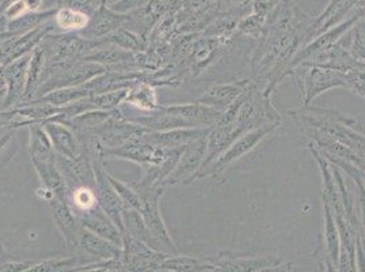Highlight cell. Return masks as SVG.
Here are the masks:
<instances>
[{"label": "cell", "instance_id": "cell-32", "mask_svg": "<svg viewBox=\"0 0 365 272\" xmlns=\"http://www.w3.org/2000/svg\"><path fill=\"white\" fill-rule=\"evenodd\" d=\"M98 206V197L96 188L81 185L70 192V207L74 212L89 211Z\"/></svg>", "mask_w": 365, "mask_h": 272}, {"label": "cell", "instance_id": "cell-37", "mask_svg": "<svg viewBox=\"0 0 365 272\" xmlns=\"http://www.w3.org/2000/svg\"><path fill=\"white\" fill-rule=\"evenodd\" d=\"M215 0H182L179 10L176 14L179 16H188L192 13L200 11L203 9H207L209 6H212Z\"/></svg>", "mask_w": 365, "mask_h": 272}, {"label": "cell", "instance_id": "cell-11", "mask_svg": "<svg viewBox=\"0 0 365 272\" xmlns=\"http://www.w3.org/2000/svg\"><path fill=\"white\" fill-rule=\"evenodd\" d=\"M31 59V53H29L16 61H11L3 68L7 94L1 106V110L13 109V106L18 105V103L24 100Z\"/></svg>", "mask_w": 365, "mask_h": 272}, {"label": "cell", "instance_id": "cell-48", "mask_svg": "<svg viewBox=\"0 0 365 272\" xmlns=\"http://www.w3.org/2000/svg\"><path fill=\"white\" fill-rule=\"evenodd\" d=\"M119 1H120V0H104L103 3H106L108 7H112V6H115L116 3H119Z\"/></svg>", "mask_w": 365, "mask_h": 272}, {"label": "cell", "instance_id": "cell-20", "mask_svg": "<svg viewBox=\"0 0 365 272\" xmlns=\"http://www.w3.org/2000/svg\"><path fill=\"white\" fill-rule=\"evenodd\" d=\"M46 67V56L44 46L41 43L36 46L31 52V63H29V70H28V80H26V90L24 95V103H28L29 100H34L37 90L41 85L43 76Z\"/></svg>", "mask_w": 365, "mask_h": 272}, {"label": "cell", "instance_id": "cell-45", "mask_svg": "<svg viewBox=\"0 0 365 272\" xmlns=\"http://www.w3.org/2000/svg\"><path fill=\"white\" fill-rule=\"evenodd\" d=\"M104 0H83V6L86 7V10H91V13L103 3ZM83 7V10H85Z\"/></svg>", "mask_w": 365, "mask_h": 272}, {"label": "cell", "instance_id": "cell-38", "mask_svg": "<svg viewBox=\"0 0 365 272\" xmlns=\"http://www.w3.org/2000/svg\"><path fill=\"white\" fill-rule=\"evenodd\" d=\"M22 125H28V122L16 117L11 109L0 110V132L7 128H19Z\"/></svg>", "mask_w": 365, "mask_h": 272}, {"label": "cell", "instance_id": "cell-14", "mask_svg": "<svg viewBox=\"0 0 365 272\" xmlns=\"http://www.w3.org/2000/svg\"><path fill=\"white\" fill-rule=\"evenodd\" d=\"M74 214L81 226L91 230V233L123 248L122 231L110 221L107 214L103 211L100 204L89 211L74 212Z\"/></svg>", "mask_w": 365, "mask_h": 272}, {"label": "cell", "instance_id": "cell-12", "mask_svg": "<svg viewBox=\"0 0 365 272\" xmlns=\"http://www.w3.org/2000/svg\"><path fill=\"white\" fill-rule=\"evenodd\" d=\"M76 255L96 258V261H120L123 255L122 246L115 245L113 242L91 233L85 227H79L78 241H76Z\"/></svg>", "mask_w": 365, "mask_h": 272}, {"label": "cell", "instance_id": "cell-21", "mask_svg": "<svg viewBox=\"0 0 365 272\" xmlns=\"http://www.w3.org/2000/svg\"><path fill=\"white\" fill-rule=\"evenodd\" d=\"M29 134H31L29 152H31V159L44 161V162H55L56 152L53 150L49 136L46 135L43 122L31 124Z\"/></svg>", "mask_w": 365, "mask_h": 272}, {"label": "cell", "instance_id": "cell-31", "mask_svg": "<svg viewBox=\"0 0 365 272\" xmlns=\"http://www.w3.org/2000/svg\"><path fill=\"white\" fill-rule=\"evenodd\" d=\"M344 40L351 58L365 63V16L344 36Z\"/></svg>", "mask_w": 365, "mask_h": 272}, {"label": "cell", "instance_id": "cell-23", "mask_svg": "<svg viewBox=\"0 0 365 272\" xmlns=\"http://www.w3.org/2000/svg\"><path fill=\"white\" fill-rule=\"evenodd\" d=\"M53 21L58 28L67 33H76V31H83L89 21L91 16L88 11L74 7V6H64L58 9L56 14L53 16Z\"/></svg>", "mask_w": 365, "mask_h": 272}, {"label": "cell", "instance_id": "cell-39", "mask_svg": "<svg viewBox=\"0 0 365 272\" xmlns=\"http://www.w3.org/2000/svg\"><path fill=\"white\" fill-rule=\"evenodd\" d=\"M148 1L149 0H120L119 3H116L115 6H112L109 9H112L116 13H120V14H130V13H134L139 9L145 7L148 4Z\"/></svg>", "mask_w": 365, "mask_h": 272}, {"label": "cell", "instance_id": "cell-26", "mask_svg": "<svg viewBox=\"0 0 365 272\" xmlns=\"http://www.w3.org/2000/svg\"><path fill=\"white\" fill-rule=\"evenodd\" d=\"M323 216H324V246L326 255L331 260V263L336 267L339 258V230L335 222L334 212L331 210L330 204L323 199Z\"/></svg>", "mask_w": 365, "mask_h": 272}, {"label": "cell", "instance_id": "cell-49", "mask_svg": "<svg viewBox=\"0 0 365 272\" xmlns=\"http://www.w3.org/2000/svg\"><path fill=\"white\" fill-rule=\"evenodd\" d=\"M68 1H71L73 4H74V3H78V4H83V0H68Z\"/></svg>", "mask_w": 365, "mask_h": 272}, {"label": "cell", "instance_id": "cell-15", "mask_svg": "<svg viewBox=\"0 0 365 272\" xmlns=\"http://www.w3.org/2000/svg\"><path fill=\"white\" fill-rule=\"evenodd\" d=\"M213 127L207 128H179V130H170V131H148L143 137L157 147L161 149H182L187 145L206 137L209 135L210 130Z\"/></svg>", "mask_w": 365, "mask_h": 272}, {"label": "cell", "instance_id": "cell-1", "mask_svg": "<svg viewBox=\"0 0 365 272\" xmlns=\"http://www.w3.org/2000/svg\"><path fill=\"white\" fill-rule=\"evenodd\" d=\"M312 21L292 0H279L274 7L251 59L252 82L264 83L262 89L264 97L270 98L274 89L284 80L282 76L293 56L304 46Z\"/></svg>", "mask_w": 365, "mask_h": 272}, {"label": "cell", "instance_id": "cell-28", "mask_svg": "<svg viewBox=\"0 0 365 272\" xmlns=\"http://www.w3.org/2000/svg\"><path fill=\"white\" fill-rule=\"evenodd\" d=\"M85 257L73 255L70 257H55L51 260H44L41 263H34L31 268L25 272H70L79 267L91 264V261L85 260Z\"/></svg>", "mask_w": 365, "mask_h": 272}, {"label": "cell", "instance_id": "cell-2", "mask_svg": "<svg viewBox=\"0 0 365 272\" xmlns=\"http://www.w3.org/2000/svg\"><path fill=\"white\" fill-rule=\"evenodd\" d=\"M279 125H281V121H278V122H269V124L260 125L258 128H255V130L244 134L243 136H240L217 159H214L210 165H207L205 169L199 170L197 174H194V177L187 184H192V182H197L199 179L207 177V176H213V177L220 176L232 164H235L236 161L243 158L245 154L252 152L266 136L270 135Z\"/></svg>", "mask_w": 365, "mask_h": 272}, {"label": "cell", "instance_id": "cell-27", "mask_svg": "<svg viewBox=\"0 0 365 272\" xmlns=\"http://www.w3.org/2000/svg\"><path fill=\"white\" fill-rule=\"evenodd\" d=\"M122 219L124 233L127 231L133 237H135L138 240L148 244L149 246H152L153 249L158 251L155 244L153 241L150 231H149V229L146 226L140 212L131 209V207H124L122 211Z\"/></svg>", "mask_w": 365, "mask_h": 272}, {"label": "cell", "instance_id": "cell-19", "mask_svg": "<svg viewBox=\"0 0 365 272\" xmlns=\"http://www.w3.org/2000/svg\"><path fill=\"white\" fill-rule=\"evenodd\" d=\"M31 164L34 165L36 172L38 173L40 180L44 184V188L48 189L53 197L70 204V189L56 164L37 161V159H31Z\"/></svg>", "mask_w": 365, "mask_h": 272}, {"label": "cell", "instance_id": "cell-22", "mask_svg": "<svg viewBox=\"0 0 365 272\" xmlns=\"http://www.w3.org/2000/svg\"><path fill=\"white\" fill-rule=\"evenodd\" d=\"M125 104L135 106L145 112H154L158 108V97L154 90L152 83L142 80L128 88L127 95L124 100Z\"/></svg>", "mask_w": 365, "mask_h": 272}, {"label": "cell", "instance_id": "cell-35", "mask_svg": "<svg viewBox=\"0 0 365 272\" xmlns=\"http://www.w3.org/2000/svg\"><path fill=\"white\" fill-rule=\"evenodd\" d=\"M14 134H16V128H7L0 132V167H4L16 154V147L11 149Z\"/></svg>", "mask_w": 365, "mask_h": 272}, {"label": "cell", "instance_id": "cell-40", "mask_svg": "<svg viewBox=\"0 0 365 272\" xmlns=\"http://www.w3.org/2000/svg\"><path fill=\"white\" fill-rule=\"evenodd\" d=\"M118 266H119V261H116V260L96 261V263L79 267V268H76V270L70 272H107L112 270V268H115V267H118Z\"/></svg>", "mask_w": 365, "mask_h": 272}, {"label": "cell", "instance_id": "cell-34", "mask_svg": "<svg viewBox=\"0 0 365 272\" xmlns=\"http://www.w3.org/2000/svg\"><path fill=\"white\" fill-rule=\"evenodd\" d=\"M108 179H109V182L112 184V187L115 188L116 194L122 199L123 203H124L127 207H131V209H134V210L140 211V209H142V199H140L139 194L135 191V188H131V187L127 185L125 182L116 180V179L112 177L109 173H108Z\"/></svg>", "mask_w": 365, "mask_h": 272}, {"label": "cell", "instance_id": "cell-17", "mask_svg": "<svg viewBox=\"0 0 365 272\" xmlns=\"http://www.w3.org/2000/svg\"><path fill=\"white\" fill-rule=\"evenodd\" d=\"M43 127L46 130V135L49 136L56 154L71 159L81 155L83 149L76 132L68 125L56 121L46 120L43 121Z\"/></svg>", "mask_w": 365, "mask_h": 272}, {"label": "cell", "instance_id": "cell-13", "mask_svg": "<svg viewBox=\"0 0 365 272\" xmlns=\"http://www.w3.org/2000/svg\"><path fill=\"white\" fill-rule=\"evenodd\" d=\"M55 164L61 170L64 180L67 182L68 189L73 185H76V188L81 185H88V187L96 188L94 169L91 162V157L85 150H82L81 155L74 159L66 158V157H61L59 154H56Z\"/></svg>", "mask_w": 365, "mask_h": 272}, {"label": "cell", "instance_id": "cell-24", "mask_svg": "<svg viewBox=\"0 0 365 272\" xmlns=\"http://www.w3.org/2000/svg\"><path fill=\"white\" fill-rule=\"evenodd\" d=\"M56 11H58V9H51V10H44V11H38V13H28V14L19 16L13 21H7V31L11 37L22 36L28 31L46 25L48 21L53 19Z\"/></svg>", "mask_w": 365, "mask_h": 272}, {"label": "cell", "instance_id": "cell-10", "mask_svg": "<svg viewBox=\"0 0 365 272\" xmlns=\"http://www.w3.org/2000/svg\"><path fill=\"white\" fill-rule=\"evenodd\" d=\"M130 14H120L109 9L106 3H101L93 13L88 26L83 31H79V36L91 40L98 41L112 34L113 31L123 28L125 22L130 21Z\"/></svg>", "mask_w": 365, "mask_h": 272}, {"label": "cell", "instance_id": "cell-3", "mask_svg": "<svg viewBox=\"0 0 365 272\" xmlns=\"http://www.w3.org/2000/svg\"><path fill=\"white\" fill-rule=\"evenodd\" d=\"M164 185H158L143 191H137L142 199V209L139 212L143 216V221L150 231L157 249L169 255H178L179 251L169 236L160 210V197L164 194Z\"/></svg>", "mask_w": 365, "mask_h": 272}, {"label": "cell", "instance_id": "cell-7", "mask_svg": "<svg viewBox=\"0 0 365 272\" xmlns=\"http://www.w3.org/2000/svg\"><path fill=\"white\" fill-rule=\"evenodd\" d=\"M168 149L157 147L149 143L143 136L133 139L115 149H104L100 145L97 146V154L100 158L103 157H112V158H122L127 161H133L142 167L148 165H158L167 157Z\"/></svg>", "mask_w": 365, "mask_h": 272}, {"label": "cell", "instance_id": "cell-8", "mask_svg": "<svg viewBox=\"0 0 365 272\" xmlns=\"http://www.w3.org/2000/svg\"><path fill=\"white\" fill-rule=\"evenodd\" d=\"M206 139L207 136L187 145L182 149V155L176 167L165 180V185L187 184L194 177V174L198 173L199 169L202 167L206 158V152H207Z\"/></svg>", "mask_w": 365, "mask_h": 272}, {"label": "cell", "instance_id": "cell-5", "mask_svg": "<svg viewBox=\"0 0 365 272\" xmlns=\"http://www.w3.org/2000/svg\"><path fill=\"white\" fill-rule=\"evenodd\" d=\"M168 255L153 249L127 231L123 233V255L119 264L125 272H158Z\"/></svg>", "mask_w": 365, "mask_h": 272}, {"label": "cell", "instance_id": "cell-33", "mask_svg": "<svg viewBox=\"0 0 365 272\" xmlns=\"http://www.w3.org/2000/svg\"><path fill=\"white\" fill-rule=\"evenodd\" d=\"M267 18L269 16H262V14L251 11L248 16H243L239 21L236 31H239L240 34H244L247 37H251L254 40H259L262 37L263 31L266 29Z\"/></svg>", "mask_w": 365, "mask_h": 272}, {"label": "cell", "instance_id": "cell-47", "mask_svg": "<svg viewBox=\"0 0 365 272\" xmlns=\"http://www.w3.org/2000/svg\"><path fill=\"white\" fill-rule=\"evenodd\" d=\"M6 94H7L6 89H0V109H1V106H3V103H4Z\"/></svg>", "mask_w": 365, "mask_h": 272}, {"label": "cell", "instance_id": "cell-42", "mask_svg": "<svg viewBox=\"0 0 365 272\" xmlns=\"http://www.w3.org/2000/svg\"><path fill=\"white\" fill-rule=\"evenodd\" d=\"M9 38H13V37L7 31V19L3 16H0V43L6 41Z\"/></svg>", "mask_w": 365, "mask_h": 272}, {"label": "cell", "instance_id": "cell-30", "mask_svg": "<svg viewBox=\"0 0 365 272\" xmlns=\"http://www.w3.org/2000/svg\"><path fill=\"white\" fill-rule=\"evenodd\" d=\"M101 41L107 43V44H112V46H119V48L125 49V51H131V52H145L146 48H148V43H146L143 36H140L139 33H135V31L124 29V28L113 31L112 34H109Z\"/></svg>", "mask_w": 365, "mask_h": 272}, {"label": "cell", "instance_id": "cell-41", "mask_svg": "<svg viewBox=\"0 0 365 272\" xmlns=\"http://www.w3.org/2000/svg\"><path fill=\"white\" fill-rule=\"evenodd\" d=\"M34 261H7L0 264V272H25Z\"/></svg>", "mask_w": 365, "mask_h": 272}, {"label": "cell", "instance_id": "cell-29", "mask_svg": "<svg viewBox=\"0 0 365 272\" xmlns=\"http://www.w3.org/2000/svg\"><path fill=\"white\" fill-rule=\"evenodd\" d=\"M88 95H91V93L86 90L83 86H76V88H64V89L49 91V93H46V95H41V97H38L36 100H31V101L63 108V106L76 103V101H79V100H82Z\"/></svg>", "mask_w": 365, "mask_h": 272}, {"label": "cell", "instance_id": "cell-4", "mask_svg": "<svg viewBox=\"0 0 365 272\" xmlns=\"http://www.w3.org/2000/svg\"><path fill=\"white\" fill-rule=\"evenodd\" d=\"M290 75H296L303 94V106L309 104L320 94L335 88H346V75L320 66L302 64L296 67Z\"/></svg>", "mask_w": 365, "mask_h": 272}, {"label": "cell", "instance_id": "cell-36", "mask_svg": "<svg viewBox=\"0 0 365 272\" xmlns=\"http://www.w3.org/2000/svg\"><path fill=\"white\" fill-rule=\"evenodd\" d=\"M345 75H346V88L350 90L356 91L359 95L365 98V64Z\"/></svg>", "mask_w": 365, "mask_h": 272}, {"label": "cell", "instance_id": "cell-18", "mask_svg": "<svg viewBox=\"0 0 365 272\" xmlns=\"http://www.w3.org/2000/svg\"><path fill=\"white\" fill-rule=\"evenodd\" d=\"M252 80H242V82H232V83H218L210 88L198 100L199 104L210 106L220 112L228 110L244 91L250 88Z\"/></svg>", "mask_w": 365, "mask_h": 272}, {"label": "cell", "instance_id": "cell-6", "mask_svg": "<svg viewBox=\"0 0 365 272\" xmlns=\"http://www.w3.org/2000/svg\"><path fill=\"white\" fill-rule=\"evenodd\" d=\"M106 71H108L106 66L91 63V61H76V64L48 76L46 80L40 85L37 94H36V98L46 95V93H49V91L64 89V88L82 86V85L88 83L93 78L104 74Z\"/></svg>", "mask_w": 365, "mask_h": 272}, {"label": "cell", "instance_id": "cell-25", "mask_svg": "<svg viewBox=\"0 0 365 272\" xmlns=\"http://www.w3.org/2000/svg\"><path fill=\"white\" fill-rule=\"evenodd\" d=\"M11 110L16 117L26 121L28 125H31L34 122H43L55 117L56 115L61 113V108L49 105V104H40L36 101H28V103H22L21 105H16Z\"/></svg>", "mask_w": 365, "mask_h": 272}, {"label": "cell", "instance_id": "cell-16", "mask_svg": "<svg viewBox=\"0 0 365 272\" xmlns=\"http://www.w3.org/2000/svg\"><path fill=\"white\" fill-rule=\"evenodd\" d=\"M48 203L52 212V218L66 241L67 249L73 252V255H76V241L81 225L76 219V214L71 210L68 203L59 200L58 197H52Z\"/></svg>", "mask_w": 365, "mask_h": 272}, {"label": "cell", "instance_id": "cell-46", "mask_svg": "<svg viewBox=\"0 0 365 272\" xmlns=\"http://www.w3.org/2000/svg\"><path fill=\"white\" fill-rule=\"evenodd\" d=\"M16 0H0V16L4 14V11Z\"/></svg>", "mask_w": 365, "mask_h": 272}, {"label": "cell", "instance_id": "cell-9", "mask_svg": "<svg viewBox=\"0 0 365 272\" xmlns=\"http://www.w3.org/2000/svg\"><path fill=\"white\" fill-rule=\"evenodd\" d=\"M94 169V177H96V192L98 197V204L103 209V211L107 214L110 221L119 227V230L124 233L123 226L122 211L124 207H127L123 203L122 199L116 194L115 188L108 179V172L104 170L100 161L93 162Z\"/></svg>", "mask_w": 365, "mask_h": 272}, {"label": "cell", "instance_id": "cell-44", "mask_svg": "<svg viewBox=\"0 0 365 272\" xmlns=\"http://www.w3.org/2000/svg\"><path fill=\"white\" fill-rule=\"evenodd\" d=\"M322 264H323L324 272H336V267L331 263V260L327 257L326 253H324V256L322 258Z\"/></svg>", "mask_w": 365, "mask_h": 272}, {"label": "cell", "instance_id": "cell-43", "mask_svg": "<svg viewBox=\"0 0 365 272\" xmlns=\"http://www.w3.org/2000/svg\"><path fill=\"white\" fill-rule=\"evenodd\" d=\"M29 13H38L44 4V0H25Z\"/></svg>", "mask_w": 365, "mask_h": 272}]
</instances>
